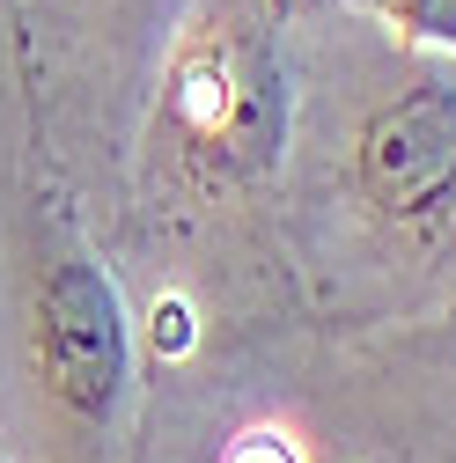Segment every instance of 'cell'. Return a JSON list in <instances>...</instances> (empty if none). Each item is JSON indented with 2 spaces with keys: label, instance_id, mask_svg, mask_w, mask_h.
<instances>
[{
  "label": "cell",
  "instance_id": "cell-4",
  "mask_svg": "<svg viewBox=\"0 0 456 463\" xmlns=\"http://www.w3.org/2000/svg\"><path fill=\"white\" fill-rule=\"evenodd\" d=\"M155 345H162V354H185V345H192V309L177 295L155 302Z\"/></svg>",
  "mask_w": 456,
  "mask_h": 463
},
{
  "label": "cell",
  "instance_id": "cell-1",
  "mask_svg": "<svg viewBox=\"0 0 456 463\" xmlns=\"http://www.w3.org/2000/svg\"><path fill=\"white\" fill-rule=\"evenodd\" d=\"M37 354L44 375L74 412H103L126 383V317L119 295L96 265H60L44 287V317H37Z\"/></svg>",
  "mask_w": 456,
  "mask_h": 463
},
{
  "label": "cell",
  "instance_id": "cell-5",
  "mask_svg": "<svg viewBox=\"0 0 456 463\" xmlns=\"http://www.w3.org/2000/svg\"><path fill=\"white\" fill-rule=\"evenodd\" d=\"M228 463H302V456L280 441V434H251V441H236V449H228Z\"/></svg>",
  "mask_w": 456,
  "mask_h": 463
},
{
  "label": "cell",
  "instance_id": "cell-2",
  "mask_svg": "<svg viewBox=\"0 0 456 463\" xmlns=\"http://www.w3.org/2000/svg\"><path fill=\"white\" fill-rule=\"evenodd\" d=\"M361 184L390 213H442L456 199V103L442 89H420L375 118L361 147Z\"/></svg>",
  "mask_w": 456,
  "mask_h": 463
},
{
  "label": "cell",
  "instance_id": "cell-3",
  "mask_svg": "<svg viewBox=\"0 0 456 463\" xmlns=\"http://www.w3.org/2000/svg\"><path fill=\"white\" fill-rule=\"evenodd\" d=\"M383 8H390L397 23H413L420 37H442V44H456V0H383Z\"/></svg>",
  "mask_w": 456,
  "mask_h": 463
}]
</instances>
